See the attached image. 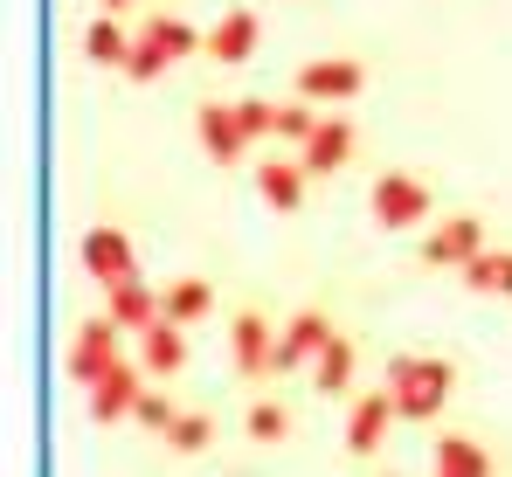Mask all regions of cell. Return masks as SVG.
<instances>
[{"mask_svg": "<svg viewBox=\"0 0 512 477\" xmlns=\"http://www.w3.org/2000/svg\"><path fill=\"white\" fill-rule=\"evenodd\" d=\"M381 388L395 395L402 422H436L443 401H450V388H457V367H450V360H429V353H423V360H416V353H395Z\"/></svg>", "mask_w": 512, "mask_h": 477, "instance_id": "obj_1", "label": "cell"}, {"mask_svg": "<svg viewBox=\"0 0 512 477\" xmlns=\"http://www.w3.org/2000/svg\"><path fill=\"white\" fill-rule=\"evenodd\" d=\"M367 208H374L381 229H423L429 222V180H416V173H381L374 194H367Z\"/></svg>", "mask_w": 512, "mask_h": 477, "instance_id": "obj_2", "label": "cell"}, {"mask_svg": "<svg viewBox=\"0 0 512 477\" xmlns=\"http://www.w3.org/2000/svg\"><path fill=\"white\" fill-rule=\"evenodd\" d=\"M367 90V63L353 56H319V63H298V97L305 104H346Z\"/></svg>", "mask_w": 512, "mask_h": 477, "instance_id": "obj_3", "label": "cell"}, {"mask_svg": "<svg viewBox=\"0 0 512 477\" xmlns=\"http://www.w3.org/2000/svg\"><path fill=\"white\" fill-rule=\"evenodd\" d=\"M194 139H201V153L215 166H243V153H250V132H243L236 104H201L194 111Z\"/></svg>", "mask_w": 512, "mask_h": 477, "instance_id": "obj_4", "label": "cell"}, {"mask_svg": "<svg viewBox=\"0 0 512 477\" xmlns=\"http://www.w3.org/2000/svg\"><path fill=\"white\" fill-rule=\"evenodd\" d=\"M118 332H125V325H118L111 312L90 318L84 332H77V346H70V374H77L84 388H97V381H104V374L118 367Z\"/></svg>", "mask_w": 512, "mask_h": 477, "instance_id": "obj_5", "label": "cell"}, {"mask_svg": "<svg viewBox=\"0 0 512 477\" xmlns=\"http://www.w3.org/2000/svg\"><path fill=\"white\" fill-rule=\"evenodd\" d=\"M478 249H485V222H478V215H450V222L429 229L423 263H429V270H464Z\"/></svg>", "mask_w": 512, "mask_h": 477, "instance_id": "obj_6", "label": "cell"}, {"mask_svg": "<svg viewBox=\"0 0 512 477\" xmlns=\"http://www.w3.org/2000/svg\"><path fill=\"white\" fill-rule=\"evenodd\" d=\"M84 270L111 291L125 277H139V256H132V236L125 229H84Z\"/></svg>", "mask_w": 512, "mask_h": 477, "instance_id": "obj_7", "label": "cell"}, {"mask_svg": "<svg viewBox=\"0 0 512 477\" xmlns=\"http://www.w3.org/2000/svg\"><path fill=\"white\" fill-rule=\"evenodd\" d=\"M229 360H236V374H270V367H277V332H270V318H256V312L229 318Z\"/></svg>", "mask_w": 512, "mask_h": 477, "instance_id": "obj_8", "label": "cell"}, {"mask_svg": "<svg viewBox=\"0 0 512 477\" xmlns=\"http://www.w3.org/2000/svg\"><path fill=\"white\" fill-rule=\"evenodd\" d=\"M395 415H402V408H395V395H388V388L360 395V401H353V415H346V450H353V457H374Z\"/></svg>", "mask_w": 512, "mask_h": 477, "instance_id": "obj_9", "label": "cell"}, {"mask_svg": "<svg viewBox=\"0 0 512 477\" xmlns=\"http://www.w3.org/2000/svg\"><path fill=\"white\" fill-rule=\"evenodd\" d=\"M333 346V318L326 312H298L284 332H277V367H305V360H319Z\"/></svg>", "mask_w": 512, "mask_h": 477, "instance_id": "obj_10", "label": "cell"}, {"mask_svg": "<svg viewBox=\"0 0 512 477\" xmlns=\"http://www.w3.org/2000/svg\"><path fill=\"white\" fill-rule=\"evenodd\" d=\"M84 395H90V422H118V415H132V408H139L146 388H139V367H132V360H118V367H111L97 388H84Z\"/></svg>", "mask_w": 512, "mask_h": 477, "instance_id": "obj_11", "label": "cell"}, {"mask_svg": "<svg viewBox=\"0 0 512 477\" xmlns=\"http://www.w3.org/2000/svg\"><path fill=\"white\" fill-rule=\"evenodd\" d=\"M256 42H263V21H256L250 7H229V14L215 21V35H208V56H215V63H250Z\"/></svg>", "mask_w": 512, "mask_h": 477, "instance_id": "obj_12", "label": "cell"}, {"mask_svg": "<svg viewBox=\"0 0 512 477\" xmlns=\"http://www.w3.org/2000/svg\"><path fill=\"white\" fill-rule=\"evenodd\" d=\"M346 159H353V125H346V118H319V132L305 139V159H298V166H305L312 180H326V173H340Z\"/></svg>", "mask_w": 512, "mask_h": 477, "instance_id": "obj_13", "label": "cell"}, {"mask_svg": "<svg viewBox=\"0 0 512 477\" xmlns=\"http://www.w3.org/2000/svg\"><path fill=\"white\" fill-rule=\"evenodd\" d=\"M305 180H312V173H305L298 159H263V166H256V194H263L277 215L305 208Z\"/></svg>", "mask_w": 512, "mask_h": 477, "instance_id": "obj_14", "label": "cell"}, {"mask_svg": "<svg viewBox=\"0 0 512 477\" xmlns=\"http://www.w3.org/2000/svg\"><path fill=\"white\" fill-rule=\"evenodd\" d=\"M139 360H146V374H180L187 367V325H173V318L146 325L139 332Z\"/></svg>", "mask_w": 512, "mask_h": 477, "instance_id": "obj_15", "label": "cell"}, {"mask_svg": "<svg viewBox=\"0 0 512 477\" xmlns=\"http://www.w3.org/2000/svg\"><path fill=\"white\" fill-rule=\"evenodd\" d=\"M111 318L125 325V332H146V325H160V291L153 284H139V277H125V284H111Z\"/></svg>", "mask_w": 512, "mask_h": 477, "instance_id": "obj_16", "label": "cell"}, {"mask_svg": "<svg viewBox=\"0 0 512 477\" xmlns=\"http://www.w3.org/2000/svg\"><path fill=\"white\" fill-rule=\"evenodd\" d=\"M160 312H167L173 325H201V318L215 312V284H208V277H180V284L160 291Z\"/></svg>", "mask_w": 512, "mask_h": 477, "instance_id": "obj_17", "label": "cell"}, {"mask_svg": "<svg viewBox=\"0 0 512 477\" xmlns=\"http://www.w3.org/2000/svg\"><path fill=\"white\" fill-rule=\"evenodd\" d=\"M436 477H492V450L471 436H443L436 443Z\"/></svg>", "mask_w": 512, "mask_h": 477, "instance_id": "obj_18", "label": "cell"}, {"mask_svg": "<svg viewBox=\"0 0 512 477\" xmlns=\"http://www.w3.org/2000/svg\"><path fill=\"white\" fill-rule=\"evenodd\" d=\"M464 284L485 291V298H512V249H478L464 263Z\"/></svg>", "mask_w": 512, "mask_h": 477, "instance_id": "obj_19", "label": "cell"}, {"mask_svg": "<svg viewBox=\"0 0 512 477\" xmlns=\"http://www.w3.org/2000/svg\"><path fill=\"white\" fill-rule=\"evenodd\" d=\"M312 381H319V395H346V388H353V339L333 332V346L312 360Z\"/></svg>", "mask_w": 512, "mask_h": 477, "instance_id": "obj_20", "label": "cell"}, {"mask_svg": "<svg viewBox=\"0 0 512 477\" xmlns=\"http://www.w3.org/2000/svg\"><path fill=\"white\" fill-rule=\"evenodd\" d=\"M84 56H90V63H104V70H125L132 35H125L118 21H90V28H84Z\"/></svg>", "mask_w": 512, "mask_h": 477, "instance_id": "obj_21", "label": "cell"}, {"mask_svg": "<svg viewBox=\"0 0 512 477\" xmlns=\"http://www.w3.org/2000/svg\"><path fill=\"white\" fill-rule=\"evenodd\" d=\"M139 35H146V42H160L173 63H187L194 49H208V42H194V28H187V21H173V14H153V21H139Z\"/></svg>", "mask_w": 512, "mask_h": 477, "instance_id": "obj_22", "label": "cell"}, {"mask_svg": "<svg viewBox=\"0 0 512 477\" xmlns=\"http://www.w3.org/2000/svg\"><path fill=\"white\" fill-rule=\"evenodd\" d=\"M208 443H215V422H208V415H180L167 429V450H180V457H201Z\"/></svg>", "mask_w": 512, "mask_h": 477, "instance_id": "obj_23", "label": "cell"}, {"mask_svg": "<svg viewBox=\"0 0 512 477\" xmlns=\"http://www.w3.org/2000/svg\"><path fill=\"white\" fill-rule=\"evenodd\" d=\"M167 49L160 42H146V35H132V56H125V77H139V83H153V77H167Z\"/></svg>", "mask_w": 512, "mask_h": 477, "instance_id": "obj_24", "label": "cell"}, {"mask_svg": "<svg viewBox=\"0 0 512 477\" xmlns=\"http://www.w3.org/2000/svg\"><path fill=\"white\" fill-rule=\"evenodd\" d=\"M291 436V415L277 408V401H256L250 408V443H284Z\"/></svg>", "mask_w": 512, "mask_h": 477, "instance_id": "obj_25", "label": "cell"}, {"mask_svg": "<svg viewBox=\"0 0 512 477\" xmlns=\"http://www.w3.org/2000/svg\"><path fill=\"white\" fill-rule=\"evenodd\" d=\"M319 132V118H312V104L298 97V104H277V139H291V146H305Z\"/></svg>", "mask_w": 512, "mask_h": 477, "instance_id": "obj_26", "label": "cell"}, {"mask_svg": "<svg viewBox=\"0 0 512 477\" xmlns=\"http://www.w3.org/2000/svg\"><path fill=\"white\" fill-rule=\"evenodd\" d=\"M132 415H139V429H153V436H167L173 422H180V408H173L167 395H139V408H132Z\"/></svg>", "mask_w": 512, "mask_h": 477, "instance_id": "obj_27", "label": "cell"}, {"mask_svg": "<svg viewBox=\"0 0 512 477\" xmlns=\"http://www.w3.org/2000/svg\"><path fill=\"white\" fill-rule=\"evenodd\" d=\"M236 118H243V132H250V139L277 132V104H263V97H243V104H236Z\"/></svg>", "mask_w": 512, "mask_h": 477, "instance_id": "obj_28", "label": "cell"}, {"mask_svg": "<svg viewBox=\"0 0 512 477\" xmlns=\"http://www.w3.org/2000/svg\"><path fill=\"white\" fill-rule=\"evenodd\" d=\"M97 7H111V14H118V7H132V0H97Z\"/></svg>", "mask_w": 512, "mask_h": 477, "instance_id": "obj_29", "label": "cell"}]
</instances>
